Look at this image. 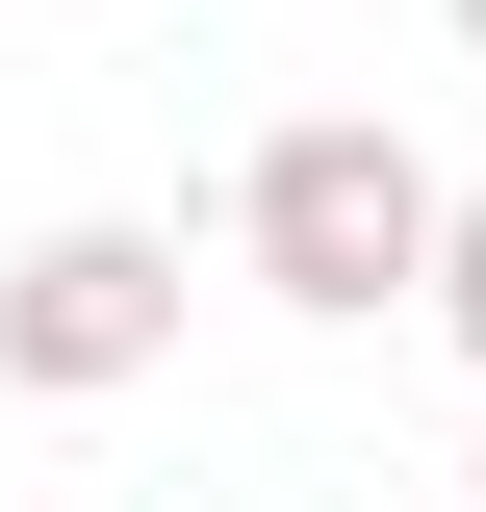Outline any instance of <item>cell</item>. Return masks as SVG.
I'll return each mask as SVG.
<instances>
[{
	"label": "cell",
	"mask_w": 486,
	"mask_h": 512,
	"mask_svg": "<svg viewBox=\"0 0 486 512\" xmlns=\"http://www.w3.org/2000/svg\"><path fill=\"white\" fill-rule=\"evenodd\" d=\"M180 359V231H26L0 256V384H52V410H103V384H154Z\"/></svg>",
	"instance_id": "2"
},
{
	"label": "cell",
	"mask_w": 486,
	"mask_h": 512,
	"mask_svg": "<svg viewBox=\"0 0 486 512\" xmlns=\"http://www.w3.org/2000/svg\"><path fill=\"white\" fill-rule=\"evenodd\" d=\"M461 52H486V0H461Z\"/></svg>",
	"instance_id": "4"
},
{
	"label": "cell",
	"mask_w": 486,
	"mask_h": 512,
	"mask_svg": "<svg viewBox=\"0 0 486 512\" xmlns=\"http://www.w3.org/2000/svg\"><path fill=\"white\" fill-rule=\"evenodd\" d=\"M410 308H435V333L486 359V180H435V256H410Z\"/></svg>",
	"instance_id": "3"
},
{
	"label": "cell",
	"mask_w": 486,
	"mask_h": 512,
	"mask_svg": "<svg viewBox=\"0 0 486 512\" xmlns=\"http://www.w3.org/2000/svg\"><path fill=\"white\" fill-rule=\"evenodd\" d=\"M231 256L282 282L307 333H359V308H410V256H435V154H410V128H359V103H307V128H256V180H231Z\"/></svg>",
	"instance_id": "1"
}]
</instances>
